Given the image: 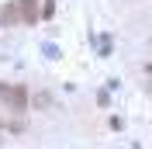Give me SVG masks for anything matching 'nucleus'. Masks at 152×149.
<instances>
[{
    "label": "nucleus",
    "mask_w": 152,
    "mask_h": 149,
    "mask_svg": "<svg viewBox=\"0 0 152 149\" xmlns=\"http://www.w3.org/2000/svg\"><path fill=\"white\" fill-rule=\"evenodd\" d=\"M0 97H4V101H7V108L10 111H24V108H28V90H24V87H7V83H0Z\"/></svg>",
    "instance_id": "obj_1"
},
{
    "label": "nucleus",
    "mask_w": 152,
    "mask_h": 149,
    "mask_svg": "<svg viewBox=\"0 0 152 149\" xmlns=\"http://www.w3.org/2000/svg\"><path fill=\"white\" fill-rule=\"evenodd\" d=\"M18 7L24 24H38V0H18Z\"/></svg>",
    "instance_id": "obj_2"
},
{
    "label": "nucleus",
    "mask_w": 152,
    "mask_h": 149,
    "mask_svg": "<svg viewBox=\"0 0 152 149\" xmlns=\"http://www.w3.org/2000/svg\"><path fill=\"white\" fill-rule=\"evenodd\" d=\"M18 18H21V7H18V4H7V7L0 10V21H4V24H14Z\"/></svg>",
    "instance_id": "obj_3"
},
{
    "label": "nucleus",
    "mask_w": 152,
    "mask_h": 149,
    "mask_svg": "<svg viewBox=\"0 0 152 149\" xmlns=\"http://www.w3.org/2000/svg\"><path fill=\"white\" fill-rule=\"evenodd\" d=\"M149 73H152V66H149Z\"/></svg>",
    "instance_id": "obj_4"
}]
</instances>
